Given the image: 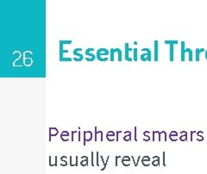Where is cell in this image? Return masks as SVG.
Returning <instances> with one entry per match:
<instances>
[{"label": "cell", "instance_id": "cell-31", "mask_svg": "<svg viewBox=\"0 0 207 174\" xmlns=\"http://www.w3.org/2000/svg\"><path fill=\"white\" fill-rule=\"evenodd\" d=\"M74 60L75 61H81V60H82L80 58H74Z\"/></svg>", "mask_w": 207, "mask_h": 174}, {"label": "cell", "instance_id": "cell-30", "mask_svg": "<svg viewBox=\"0 0 207 174\" xmlns=\"http://www.w3.org/2000/svg\"><path fill=\"white\" fill-rule=\"evenodd\" d=\"M135 141H137V138H136V128H135Z\"/></svg>", "mask_w": 207, "mask_h": 174}, {"label": "cell", "instance_id": "cell-26", "mask_svg": "<svg viewBox=\"0 0 207 174\" xmlns=\"http://www.w3.org/2000/svg\"><path fill=\"white\" fill-rule=\"evenodd\" d=\"M49 165L53 166V163H52V156H49Z\"/></svg>", "mask_w": 207, "mask_h": 174}, {"label": "cell", "instance_id": "cell-33", "mask_svg": "<svg viewBox=\"0 0 207 174\" xmlns=\"http://www.w3.org/2000/svg\"><path fill=\"white\" fill-rule=\"evenodd\" d=\"M86 60L87 61H93L92 59H89V58H86Z\"/></svg>", "mask_w": 207, "mask_h": 174}, {"label": "cell", "instance_id": "cell-8", "mask_svg": "<svg viewBox=\"0 0 207 174\" xmlns=\"http://www.w3.org/2000/svg\"><path fill=\"white\" fill-rule=\"evenodd\" d=\"M100 134V140L101 141H104V132L103 131H98L97 130V127H95V132H94V139H95V141H98V135Z\"/></svg>", "mask_w": 207, "mask_h": 174}, {"label": "cell", "instance_id": "cell-2", "mask_svg": "<svg viewBox=\"0 0 207 174\" xmlns=\"http://www.w3.org/2000/svg\"><path fill=\"white\" fill-rule=\"evenodd\" d=\"M117 52L118 53V61L122 60V51L119 48H111V61L114 60V53Z\"/></svg>", "mask_w": 207, "mask_h": 174}, {"label": "cell", "instance_id": "cell-13", "mask_svg": "<svg viewBox=\"0 0 207 174\" xmlns=\"http://www.w3.org/2000/svg\"><path fill=\"white\" fill-rule=\"evenodd\" d=\"M82 160L80 161V165L82 166H88V157L87 156H82L81 157Z\"/></svg>", "mask_w": 207, "mask_h": 174}, {"label": "cell", "instance_id": "cell-3", "mask_svg": "<svg viewBox=\"0 0 207 174\" xmlns=\"http://www.w3.org/2000/svg\"><path fill=\"white\" fill-rule=\"evenodd\" d=\"M59 134V130L58 128H54V127H50L49 128V141H51L52 140V136H56Z\"/></svg>", "mask_w": 207, "mask_h": 174}, {"label": "cell", "instance_id": "cell-25", "mask_svg": "<svg viewBox=\"0 0 207 174\" xmlns=\"http://www.w3.org/2000/svg\"><path fill=\"white\" fill-rule=\"evenodd\" d=\"M98 156H99V153H98V152H97V166H99V162H98Z\"/></svg>", "mask_w": 207, "mask_h": 174}, {"label": "cell", "instance_id": "cell-15", "mask_svg": "<svg viewBox=\"0 0 207 174\" xmlns=\"http://www.w3.org/2000/svg\"><path fill=\"white\" fill-rule=\"evenodd\" d=\"M66 156H62L61 158H60V159H61V163H60V165L61 166H66V165H67V162H66Z\"/></svg>", "mask_w": 207, "mask_h": 174}, {"label": "cell", "instance_id": "cell-28", "mask_svg": "<svg viewBox=\"0 0 207 174\" xmlns=\"http://www.w3.org/2000/svg\"><path fill=\"white\" fill-rule=\"evenodd\" d=\"M158 164H159V160H155L153 162V165H157Z\"/></svg>", "mask_w": 207, "mask_h": 174}, {"label": "cell", "instance_id": "cell-27", "mask_svg": "<svg viewBox=\"0 0 207 174\" xmlns=\"http://www.w3.org/2000/svg\"><path fill=\"white\" fill-rule=\"evenodd\" d=\"M69 159H70V165H71V166H74V164H73V162H72L73 156H70V157H69Z\"/></svg>", "mask_w": 207, "mask_h": 174}, {"label": "cell", "instance_id": "cell-21", "mask_svg": "<svg viewBox=\"0 0 207 174\" xmlns=\"http://www.w3.org/2000/svg\"><path fill=\"white\" fill-rule=\"evenodd\" d=\"M31 62H32L31 59H30V58H27L26 60H25V65H26V66H29V65L31 64Z\"/></svg>", "mask_w": 207, "mask_h": 174}, {"label": "cell", "instance_id": "cell-22", "mask_svg": "<svg viewBox=\"0 0 207 174\" xmlns=\"http://www.w3.org/2000/svg\"><path fill=\"white\" fill-rule=\"evenodd\" d=\"M93 157H94V153L92 152L91 153V158H92V161H91V164H92V166H94V161H93Z\"/></svg>", "mask_w": 207, "mask_h": 174}, {"label": "cell", "instance_id": "cell-24", "mask_svg": "<svg viewBox=\"0 0 207 174\" xmlns=\"http://www.w3.org/2000/svg\"><path fill=\"white\" fill-rule=\"evenodd\" d=\"M78 141H81V134H80V131H78Z\"/></svg>", "mask_w": 207, "mask_h": 174}, {"label": "cell", "instance_id": "cell-4", "mask_svg": "<svg viewBox=\"0 0 207 174\" xmlns=\"http://www.w3.org/2000/svg\"><path fill=\"white\" fill-rule=\"evenodd\" d=\"M63 43L61 41H60V61H64V57L63 54L64 53H68V50H63Z\"/></svg>", "mask_w": 207, "mask_h": 174}, {"label": "cell", "instance_id": "cell-1", "mask_svg": "<svg viewBox=\"0 0 207 174\" xmlns=\"http://www.w3.org/2000/svg\"><path fill=\"white\" fill-rule=\"evenodd\" d=\"M83 137H84L83 144H84V146H86V141H90L92 140L93 134H92L91 131H84V133H83Z\"/></svg>", "mask_w": 207, "mask_h": 174}, {"label": "cell", "instance_id": "cell-17", "mask_svg": "<svg viewBox=\"0 0 207 174\" xmlns=\"http://www.w3.org/2000/svg\"><path fill=\"white\" fill-rule=\"evenodd\" d=\"M86 54L87 56H91V57H92V59L93 60H94L96 59V56H95V55H94L93 54H92L91 52H89V51H87V50L86 51Z\"/></svg>", "mask_w": 207, "mask_h": 174}, {"label": "cell", "instance_id": "cell-10", "mask_svg": "<svg viewBox=\"0 0 207 174\" xmlns=\"http://www.w3.org/2000/svg\"><path fill=\"white\" fill-rule=\"evenodd\" d=\"M69 135H70V134H69V132L67 131H63L61 134H60V138L63 141H69Z\"/></svg>", "mask_w": 207, "mask_h": 174}, {"label": "cell", "instance_id": "cell-11", "mask_svg": "<svg viewBox=\"0 0 207 174\" xmlns=\"http://www.w3.org/2000/svg\"><path fill=\"white\" fill-rule=\"evenodd\" d=\"M116 135V134L113 132V131H109L107 134H106V138H107V140L109 141H115L114 139H113V137Z\"/></svg>", "mask_w": 207, "mask_h": 174}, {"label": "cell", "instance_id": "cell-6", "mask_svg": "<svg viewBox=\"0 0 207 174\" xmlns=\"http://www.w3.org/2000/svg\"><path fill=\"white\" fill-rule=\"evenodd\" d=\"M133 49L129 48V43H125V60L128 61H132V58H129V52H131Z\"/></svg>", "mask_w": 207, "mask_h": 174}, {"label": "cell", "instance_id": "cell-18", "mask_svg": "<svg viewBox=\"0 0 207 174\" xmlns=\"http://www.w3.org/2000/svg\"><path fill=\"white\" fill-rule=\"evenodd\" d=\"M109 159H110V156H108V157H107V159H106V160H105V164H104V167L101 169V171H103L104 170H105V168H106V166H107V164H108Z\"/></svg>", "mask_w": 207, "mask_h": 174}, {"label": "cell", "instance_id": "cell-9", "mask_svg": "<svg viewBox=\"0 0 207 174\" xmlns=\"http://www.w3.org/2000/svg\"><path fill=\"white\" fill-rule=\"evenodd\" d=\"M130 160H131V159H130L129 156H124V157H123V159H122V164H123L124 166H129V165H130V164H129Z\"/></svg>", "mask_w": 207, "mask_h": 174}, {"label": "cell", "instance_id": "cell-23", "mask_svg": "<svg viewBox=\"0 0 207 174\" xmlns=\"http://www.w3.org/2000/svg\"><path fill=\"white\" fill-rule=\"evenodd\" d=\"M120 133H122V131H117L116 132V141H118V135H119Z\"/></svg>", "mask_w": 207, "mask_h": 174}, {"label": "cell", "instance_id": "cell-32", "mask_svg": "<svg viewBox=\"0 0 207 174\" xmlns=\"http://www.w3.org/2000/svg\"><path fill=\"white\" fill-rule=\"evenodd\" d=\"M86 50L89 51V52H92V51H94V48H87Z\"/></svg>", "mask_w": 207, "mask_h": 174}, {"label": "cell", "instance_id": "cell-5", "mask_svg": "<svg viewBox=\"0 0 207 174\" xmlns=\"http://www.w3.org/2000/svg\"><path fill=\"white\" fill-rule=\"evenodd\" d=\"M142 51H143V52H147V54H143L142 55H141V59H142V60H147V57H149V60H150V51H149V49H148V48H143L142 49Z\"/></svg>", "mask_w": 207, "mask_h": 174}, {"label": "cell", "instance_id": "cell-14", "mask_svg": "<svg viewBox=\"0 0 207 174\" xmlns=\"http://www.w3.org/2000/svg\"><path fill=\"white\" fill-rule=\"evenodd\" d=\"M150 159H149V158L148 157V156H146V157H144L143 159V160H142V163H143V165H145V166H149V164L148 163V161H149Z\"/></svg>", "mask_w": 207, "mask_h": 174}, {"label": "cell", "instance_id": "cell-7", "mask_svg": "<svg viewBox=\"0 0 207 174\" xmlns=\"http://www.w3.org/2000/svg\"><path fill=\"white\" fill-rule=\"evenodd\" d=\"M110 54V52L106 49V48H99L97 51V59L100 58V55H108Z\"/></svg>", "mask_w": 207, "mask_h": 174}, {"label": "cell", "instance_id": "cell-20", "mask_svg": "<svg viewBox=\"0 0 207 174\" xmlns=\"http://www.w3.org/2000/svg\"><path fill=\"white\" fill-rule=\"evenodd\" d=\"M133 52H134V60H137V49L136 48H134L133 49Z\"/></svg>", "mask_w": 207, "mask_h": 174}, {"label": "cell", "instance_id": "cell-12", "mask_svg": "<svg viewBox=\"0 0 207 174\" xmlns=\"http://www.w3.org/2000/svg\"><path fill=\"white\" fill-rule=\"evenodd\" d=\"M124 136H123V141H131V132L130 131H125L124 132Z\"/></svg>", "mask_w": 207, "mask_h": 174}, {"label": "cell", "instance_id": "cell-29", "mask_svg": "<svg viewBox=\"0 0 207 174\" xmlns=\"http://www.w3.org/2000/svg\"><path fill=\"white\" fill-rule=\"evenodd\" d=\"M120 158V156H116V164H115V165L116 166H117V159Z\"/></svg>", "mask_w": 207, "mask_h": 174}, {"label": "cell", "instance_id": "cell-34", "mask_svg": "<svg viewBox=\"0 0 207 174\" xmlns=\"http://www.w3.org/2000/svg\"><path fill=\"white\" fill-rule=\"evenodd\" d=\"M100 159H101V160H102L103 164H105V161H104V157H103V156H100Z\"/></svg>", "mask_w": 207, "mask_h": 174}, {"label": "cell", "instance_id": "cell-16", "mask_svg": "<svg viewBox=\"0 0 207 174\" xmlns=\"http://www.w3.org/2000/svg\"><path fill=\"white\" fill-rule=\"evenodd\" d=\"M73 53H74V54L75 56H78V57H80V58L81 60H83V58H84V56H83V55H82L81 54H80L79 52H77V51H76V49H74Z\"/></svg>", "mask_w": 207, "mask_h": 174}, {"label": "cell", "instance_id": "cell-19", "mask_svg": "<svg viewBox=\"0 0 207 174\" xmlns=\"http://www.w3.org/2000/svg\"><path fill=\"white\" fill-rule=\"evenodd\" d=\"M75 134H78V131H75V130H73L71 132V135H72V137H71V141H74V135Z\"/></svg>", "mask_w": 207, "mask_h": 174}]
</instances>
